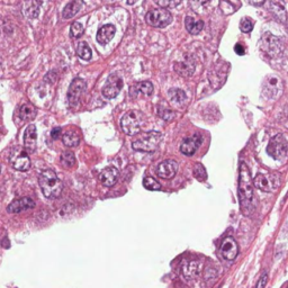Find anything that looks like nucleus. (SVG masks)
<instances>
[{"label": "nucleus", "instance_id": "nucleus-1", "mask_svg": "<svg viewBox=\"0 0 288 288\" xmlns=\"http://www.w3.org/2000/svg\"><path fill=\"white\" fill-rule=\"evenodd\" d=\"M239 197L242 211L244 214H249L252 199H253V183L250 177V171L244 162L240 166V178H239Z\"/></svg>", "mask_w": 288, "mask_h": 288}, {"label": "nucleus", "instance_id": "nucleus-2", "mask_svg": "<svg viewBox=\"0 0 288 288\" xmlns=\"http://www.w3.org/2000/svg\"><path fill=\"white\" fill-rule=\"evenodd\" d=\"M39 187L45 197L49 199L57 198L62 193L63 185L55 172L51 169H47L41 172L38 177Z\"/></svg>", "mask_w": 288, "mask_h": 288}, {"label": "nucleus", "instance_id": "nucleus-3", "mask_svg": "<svg viewBox=\"0 0 288 288\" xmlns=\"http://www.w3.org/2000/svg\"><path fill=\"white\" fill-rule=\"evenodd\" d=\"M162 139L160 132L150 131V132H140L136 134L132 147L135 151L140 152H153L158 149L159 144Z\"/></svg>", "mask_w": 288, "mask_h": 288}, {"label": "nucleus", "instance_id": "nucleus-4", "mask_svg": "<svg viewBox=\"0 0 288 288\" xmlns=\"http://www.w3.org/2000/svg\"><path fill=\"white\" fill-rule=\"evenodd\" d=\"M144 115L140 111H130L120 119V128L126 135L134 136L140 133L144 125Z\"/></svg>", "mask_w": 288, "mask_h": 288}, {"label": "nucleus", "instance_id": "nucleus-5", "mask_svg": "<svg viewBox=\"0 0 288 288\" xmlns=\"http://www.w3.org/2000/svg\"><path fill=\"white\" fill-rule=\"evenodd\" d=\"M146 22L152 27L163 28L171 24L172 15L170 11L166 8H154L150 10L147 14Z\"/></svg>", "mask_w": 288, "mask_h": 288}, {"label": "nucleus", "instance_id": "nucleus-6", "mask_svg": "<svg viewBox=\"0 0 288 288\" xmlns=\"http://www.w3.org/2000/svg\"><path fill=\"white\" fill-rule=\"evenodd\" d=\"M253 185L266 193H274L280 186V177L277 174H258L253 179Z\"/></svg>", "mask_w": 288, "mask_h": 288}, {"label": "nucleus", "instance_id": "nucleus-7", "mask_svg": "<svg viewBox=\"0 0 288 288\" xmlns=\"http://www.w3.org/2000/svg\"><path fill=\"white\" fill-rule=\"evenodd\" d=\"M288 152V143L283 134L275 135L267 147V153L275 160H283Z\"/></svg>", "mask_w": 288, "mask_h": 288}, {"label": "nucleus", "instance_id": "nucleus-8", "mask_svg": "<svg viewBox=\"0 0 288 288\" xmlns=\"http://www.w3.org/2000/svg\"><path fill=\"white\" fill-rule=\"evenodd\" d=\"M9 162L13 168L18 171H27L31 167V160L25 149L22 147H15L9 153Z\"/></svg>", "mask_w": 288, "mask_h": 288}, {"label": "nucleus", "instance_id": "nucleus-9", "mask_svg": "<svg viewBox=\"0 0 288 288\" xmlns=\"http://www.w3.org/2000/svg\"><path fill=\"white\" fill-rule=\"evenodd\" d=\"M86 83L81 78H74L68 90V101L71 107L78 106L81 99V96L85 93Z\"/></svg>", "mask_w": 288, "mask_h": 288}, {"label": "nucleus", "instance_id": "nucleus-10", "mask_svg": "<svg viewBox=\"0 0 288 288\" xmlns=\"http://www.w3.org/2000/svg\"><path fill=\"white\" fill-rule=\"evenodd\" d=\"M262 50L268 53L270 56H277L283 51V43L281 39L277 36H274L273 34L266 33L261 41Z\"/></svg>", "mask_w": 288, "mask_h": 288}, {"label": "nucleus", "instance_id": "nucleus-11", "mask_svg": "<svg viewBox=\"0 0 288 288\" xmlns=\"http://www.w3.org/2000/svg\"><path fill=\"white\" fill-rule=\"evenodd\" d=\"M122 88H123L122 78L116 76V74H112V76H109L105 87L102 88V96L107 98V99H113V98L117 97Z\"/></svg>", "mask_w": 288, "mask_h": 288}, {"label": "nucleus", "instance_id": "nucleus-12", "mask_svg": "<svg viewBox=\"0 0 288 288\" xmlns=\"http://www.w3.org/2000/svg\"><path fill=\"white\" fill-rule=\"evenodd\" d=\"M221 253L222 256L227 259V260L232 261L239 255V245L233 238L228 237L225 240L222 242L221 245Z\"/></svg>", "mask_w": 288, "mask_h": 288}, {"label": "nucleus", "instance_id": "nucleus-13", "mask_svg": "<svg viewBox=\"0 0 288 288\" xmlns=\"http://www.w3.org/2000/svg\"><path fill=\"white\" fill-rule=\"evenodd\" d=\"M178 163L175 160H164L157 168V175L163 179H171L177 174Z\"/></svg>", "mask_w": 288, "mask_h": 288}, {"label": "nucleus", "instance_id": "nucleus-14", "mask_svg": "<svg viewBox=\"0 0 288 288\" xmlns=\"http://www.w3.org/2000/svg\"><path fill=\"white\" fill-rule=\"evenodd\" d=\"M268 9L278 22L284 24L287 20V13L284 0H268Z\"/></svg>", "mask_w": 288, "mask_h": 288}, {"label": "nucleus", "instance_id": "nucleus-15", "mask_svg": "<svg viewBox=\"0 0 288 288\" xmlns=\"http://www.w3.org/2000/svg\"><path fill=\"white\" fill-rule=\"evenodd\" d=\"M203 269V263L200 261H186L182 263L181 273L182 276L188 280H193L198 277Z\"/></svg>", "mask_w": 288, "mask_h": 288}, {"label": "nucleus", "instance_id": "nucleus-16", "mask_svg": "<svg viewBox=\"0 0 288 288\" xmlns=\"http://www.w3.org/2000/svg\"><path fill=\"white\" fill-rule=\"evenodd\" d=\"M201 144V137L199 135H194L191 137H187V139L183 140L180 144V151L182 154L188 155H194L197 151L198 148Z\"/></svg>", "mask_w": 288, "mask_h": 288}, {"label": "nucleus", "instance_id": "nucleus-17", "mask_svg": "<svg viewBox=\"0 0 288 288\" xmlns=\"http://www.w3.org/2000/svg\"><path fill=\"white\" fill-rule=\"evenodd\" d=\"M36 128L35 125H28L24 133V149L27 153H33L36 149Z\"/></svg>", "mask_w": 288, "mask_h": 288}, {"label": "nucleus", "instance_id": "nucleus-18", "mask_svg": "<svg viewBox=\"0 0 288 288\" xmlns=\"http://www.w3.org/2000/svg\"><path fill=\"white\" fill-rule=\"evenodd\" d=\"M35 207V201H34L32 198L30 197H22L19 199L14 200L8 206V213H20L24 212L27 210H32Z\"/></svg>", "mask_w": 288, "mask_h": 288}, {"label": "nucleus", "instance_id": "nucleus-19", "mask_svg": "<svg viewBox=\"0 0 288 288\" xmlns=\"http://www.w3.org/2000/svg\"><path fill=\"white\" fill-rule=\"evenodd\" d=\"M119 177L118 170L115 167H108V168L104 169L99 175V180L104 186L112 187L117 182Z\"/></svg>", "mask_w": 288, "mask_h": 288}, {"label": "nucleus", "instance_id": "nucleus-20", "mask_svg": "<svg viewBox=\"0 0 288 288\" xmlns=\"http://www.w3.org/2000/svg\"><path fill=\"white\" fill-rule=\"evenodd\" d=\"M115 32H116V28L112 24L104 25L102 27L99 28V31L97 33V42L101 45H106L113 39L115 36Z\"/></svg>", "mask_w": 288, "mask_h": 288}, {"label": "nucleus", "instance_id": "nucleus-21", "mask_svg": "<svg viewBox=\"0 0 288 288\" xmlns=\"http://www.w3.org/2000/svg\"><path fill=\"white\" fill-rule=\"evenodd\" d=\"M83 7V0H72L63 9L62 16L65 19H70L76 16Z\"/></svg>", "mask_w": 288, "mask_h": 288}, {"label": "nucleus", "instance_id": "nucleus-22", "mask_svg": "<svg viewBox=\"0 0 288 288\" xmlns=\"http://www.w3.org/2000/svg\"><path fill=\"white\" fill-rule=\"evenodd\" d=\"M185 26L189 33L193 34V35H197L204 28V22L195 18V17L187 16L185 19Z\"/></svg>", "mask_w": 288, "mask_h": 288}, {"label": "nucleus", "instance_id": "nucleus-23", "mask_svg": "<svg viewBox=\"0 0 288 288\" xmlns=\"http://www.w3.org/2000/svg\"><path fill=\"white\" fill-rule=\"evenodd\" d=\"M153 85L150 81H142L134 85L133 87L130 89L131 95H137V94H143L146 96H151L153 94Z\"/></svg>", "mask_w": 288, "mask_h": 288}, {"label": "nucleus", "instance_id": "nucleus-24", "mask_svg": "<svg viewBox=\"0 0 288 288\" xmlns=\"http://www.w3.org/2000/svg\"><path fill=\"white\" fill-rule=\"evenodd\" d=\"M62 141L65 143V146L69 148H76L79 146L80 143V134L77 131L69 130L67 131L62 136Z\"/></svg>", "mask_w": 288, "mask_h": 288}, {"label": "nucleus", "instance_id": "nucleus-25", "mask_svg": "<svg viewBox=\"0 0 288 288\" xmlns=\"http://www.w3.org/2000/svg\"><path fill=\"white\" fill-rule=\"evenodd\" d=\"M36 116V108L32 104H24L19 109V117L22 120H32Z\"/></svg>", "mask_w": 288, "mask_h": 288}, {"label": "nucleus", "instance_id": "nucleus-26", "mask_svg": "<svg viewBox=\"0 0 288 288\" xmlns=\"http://www.w3.org/2000/svg\"><path fill=\"white\" fill-rule=\"evenodd\" d=\"M189 2H191L192 8L195 11H197V13L201 14L204 13L206 9L210 8L212 0H189Z\"/></svg>", "mask_w": 288, "mask_h": 288}, {"label": "nucleus", "instance_id": "nucleus-27", "mask_svg": "<svg viewBox=\"0 0 288 288\" xmlns=\"http://www.w3.org/2000/svg\"><path fill=\"white\" fill-rule=\"evenodd\" d=\"M169 97L172 101L179 104V105H182V104L186 100L185 91H182L181 89H177V88H172L169 90Z\"/></svg>", "mask_w": 288, "mask_h": 288}, {"label": "nucleus", "instance_id": "nucleus-28", "mask_svg": "<svg viewBox=\"0 0 288 288\" xmlns=\"http://www.w3.org/2000/svg\"><path fill=\"white\" fill-rule=\"evenodd\" d=\"M175 69H176L178 73L181 74V76L188 77V76H192V74L194 73L195 66L189 65V63L181 62V63H177Z\"/></svg>", "mask_w": 288, "mask_h": 288}, {"label": "nucleus", "instance_id": "nucleus-29", "mask_svg": "<svg viewBox=\"0 0 288 288\" xmlns=\"http://www.w3.org/2000/svg\"><path fill=\"white\" fill-rule=\"evenodd\" d=\"M77 53L79 57H81L83 60L88 61L91 59V50L89 48V45L86 42H80L78 48H77Z\"/></svg>", "mask_w": 288, "mask_h": 288}, {"label": "nucleus", "instance_id": "nucleus-30", "mask_svg": "<svg viewBox=\"0 0 288 288\" xmlns=\"http://www.w3.org/2000/svg\"><path fill=\"white\" fill-rule=\"evenodd\" d=\"M76 157L74 153L71 151H66L61 154V163L67 167V168H71V167L76 166Z\"/></svg>", "mask_w": 288, "mask_h": 288}, {"label": "nucleus", "instance_id": "nucleus-31", "mask_svg": "<svg viewBox=\"0 0 288 288\" xmlns=\"http://www.w3.org/2000/svg\"><path fill=\"white\" fill-rule=\"evenodd\" d=\"M193 174L194 177L196 179H198L199 181H204L207 179V172L205 167L201 164V163H196L194 167V170H193Z\"/></svg>", "mask_w": 288, "mask_h": 288}, {"label": "nucleus", "instance_id": "nucleus-32", "mask_svg": "<svg viewBox=\"0 0 288 288\" xmlns=\"http://www.w3.org/2000/svg\"><path fill=\"white\" fill-rule=\"evenodd\" d=\"M143 186L147 188L148 191H160L161 185L152 177H146L143 180Z\"/></svg>", "mask_w": 288, "mask_h": 288}, {"label": "nucleus", "instance_id": "nucleus-33", "mask_svg": "<svg viewBox=\"0 0 288 288\" xmlns=\"http://www.w3.org/2000/svg\"><path fill=\"white\" fill-rule=\"evenodd\" d=\"M84 31H85V28H84V25L81 24V23L74 22L70 27V36L73 37V38L81 37V35L84 34Z\"/></svg>", "mask_w": 288, "mask_h": 288}, {"label": "nucleus", "instance_id": "nucleus-34", "mask_svg": "<svg viewBox=\"0 0 288 288\" xmlns=\"http://www.w3.org/2000/svg\"><path fill=\"white\" fill-rule=\"evenodd\" d=\"M159 116L162 118V119L167 120V122H169V120L174 119L175 113L168 106H162V105H161L159 107Z\"/></svg>", "mask_w": 288, "mask_h": 288}, {"label": "nucleus", "instance_id": "nucleus-35", "mask_svg": "<svg viewBox=\"0 0 288 288\" xmlns=\"http://www.w3.org/2000/svg\"><path fill=\"white\" fill-rule=\"evenodd\" d=\"M161 8H175L181 3V0H153Z\"/></svg>", "mask_w": 288, "mask_h": 288}, {"label": "nucleus", "instance_id": "nucleus-36", "mask_svg": "<svg viewBox=\"0 0 288 288\" xmlns=\"http://www.w3.org/2000/svg\"><path fill=\"white\" fill-rule=\"evenodd\" d=\"M240 30L243 33H250L253 30V22L251 18L244 17L240 22Z\"/></svg>", "mask_w": 288, "mask_h": 288}, {"label": "nucleus", "instance_id": "nucleus-37", "mask_svg": "<svg viewBox=\"0 0 288 288\" xmlns=\"http://www.w3.org/2000/svg\"><path fill=\"white\" fill-rule=\"evenodd\" d=\"M267 281H268V274L263 273L262 276L260 277V279H259V281H258L257 288H264V287H266Z\"/></svg>", "mask_w": 288, "mask_h": 288}, {"label": "nucleus", "instance_id": "nucleus-38", "mask_svg": "<svg viewBox=\"0 0 288 288\" xmlns=\"http://www.w3.org/2000/svg\"><path fill=\"white\" fill-rule=\"evenodd\" d=\"M61 136H62V129L61 128H55V129L52 130V132H51L52 139L59 140Z\"/></svg>", "mask_w": 288, "mask_h": 288}, {"label": "nucleus", "instance_id": "nucleus-39", "mask_svg": "<svg viewBox=\"0 0 288 288\" xmlns=\"http://www.w3.org/2000/svg\"><path fill=\"white\" fill-rule=\"evenodd\" d=\"M234 50H235V53H238L240 55L244 54V48L242 47V44H237V45H235Z\"/></svg>", "mask_w": 288, "mask_h": 288}, {"label": "nucleus", "instance_id": "nucleus-40", "mask_svg": "<svg viewBox=\"0 0 288 288\" xmlns=\"http://www.w3.org/2000/svg\"><path fill=\"white\" fill-rule=\"evenodd\" d=\"M249 2L253 5H262L264 3V0H249Z\"/></svg>", "mask_w": 288, "mask_h": 288}, {"label": "nucleus", "instance_id": "nucleus-41", "mask_svg": "<svg viewBox=\"0 0 288 288\" xmlns=\"http://www.w3.org/2000/svg\"><path fill=\"white\" fill-rule=\"evenodd\" d=\"M136 2H137V0H128V4L129 5H134Z\"/></svg>", "mask_w": 288, "mask_h": 288}, {"label": "nucleus", "instance_id": "nucleus-42", "mask_svg": "<svg viewBox=\"0 0 288 288\" xmlns=\"http://www.w3.org/2000/svg\"><path fill=\"white\" fill-rule=\"evenodd\" d=\"M0 171H2V166H0Z\"/></svg>", "mask_w": 288, "mask_h": 288}, {"label": "nucleus", "instance_id": "nucleus-43", "mask_svg": "<svg viewBox=\"0 0 288 288\" xmlns=\"http://www.w3.org/2000/svg\"><path fill=\"white\" fill-rule=\"evenodd\" d=\"M0 111H2V107H0Z\"/></svg>", "mask_w": 288, "mask_h": 288}, {"label": "nucleus", "instance_id": "nucleus-44", "mask_svg": "<svg viewBox=\"0 0 288 288\" xmlns=\"http://www.w3.org/2000/svg\"><path fill=\"white\" fill-rule=\"evenodd\" d=\"M287 288H288V287H287Z\"/></svg>", "mask_w": 288, "mask_h": 288}]
</instances>
